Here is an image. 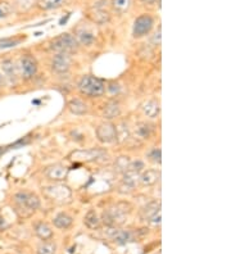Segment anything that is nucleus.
I'll list each match as a JSON object with an SVG mask.
<instances>
[{"mask_svg":"<svg viewBox=\"0 0 231 254\" xmlns=\"http://www.w3.org/2000/svg\"><path fill=\"white\" fill-rule=\"evenodd\" d=\"M131 212V205L126 202H120L108 208L102 214L101 221L108 228H120L128 221V214Z\"/></svg>","mask_w":231,"mask_h":254,"instance_id":"1","label":"nucleus"},{"mask_svg":"<svg viewBox=\"0 0 231 254\" xmlns=\"http://www.w3.org/2000/svg\"><path fill=\"white\" fill-rule=\"evenodd\" d=\"M13 202L18 211L24 213V216H30L40 208V198L32 191H18L13 195Z\"/></svg>","mask_w":231,"mask_h":254,"instance_id":"2","label":"nucleus"},{"mask_svg":"<svg viewBox=\"0 0 231 254\" xmlns=\"http://www.w3.org/2000/svg\"><path fill=\"white\" fill-rule=\"evenodd\" d=\"M77 89L81 95L87 98H101L105 93V84L104 81L95 76H82L77 84Z\"/></svg>","mask_w":231,"mask_h":254,"instance_id":"3","label":"nucleus"},{"mask_svg":"<svg viewBox=\"0 0 231 254\" xmlns=\"http://www.w3.org/2000/svg\"><path fill=\"white\" fill-rule=\"evenodd\" d=\"M78 43L75 39L74 35L68 34V32H64V34H60L58 36L53 37L51 41H49V49L51 51H54L55 54H72L76 53L78 51Z\"/></svg>","mask_w":231,"mask_h":254,"instance_id":"4","label":"nucleus"},{"mask_svg":"<svg viewBox=\"0 0 231 254\" xmlns=\"http://www.w3.org/2000/svg\"><path fill=\"white\" fill-rule=\"evenodd\" d=\"M155 25V18L151 14L144 13L140 14L139 17L135 18L134 25H132V36L134 39H143L151 34L152 30Z\"/></svg>","mask_w":231,"mask_h":254,"instance_id":"5","label":"nucleus"},{"mask_svg":"<svg viewBox=\"0 0 231 254\" xmlns=\"http://www.w3.org/2000/svg\"><path fill=\"white\" fill-rule=\"evenodd\" d=\"M17 70L20 77H22L24 80H31L36 76L37 71H39V63H37L36 58L31 54H25L18 59Z\"/></svg>","mask_w":231,"mask_h":254,"instance_id":"6","label":"nucleus"},{"mask_svg":"<svg viewBox=\"0 0 231 254\" xmlns=\"http://www.w3.org/2000/svg\"><path fill=\"white\" fill-rule=\"evenodd\" d=\"M43 194L44 197L51 199L53 202H57V203H62L64 201H68L72 195V191L68 186L66 185H51V186L43 187Z\"/></svg>","mask_w":231,"mask_h":254,"instance_id":"7","label":"nucleus"},{"mask_svg":"<svg viewBox=\"0 0 231 254\" xmlns=\"http://www.w3.org/2000/svg\"><path fill=\"white\" fill-rule=\"evenodd\" d=\"M97 139L102 144H113L117 143V127L113 122L107 121L97 127Z\"/></svg>","mask_w":231,"mask_h":254,"instance_id":"8","label":"nucleus"},{"mask_svg":"<svg viewBox=\"0 0 231 254\" xmlns=\"http://www.w3.org/2000/svg\"><path fill=\"white\" fill-rule=\"evenodd\" d=\"M75 39L77 40L78 45L91 47L95 43L97 35H95L94 28L90 25L81 24L75 28Z\"/></svg>","mask_w":231,"mask_h":254,"instance_id":"9","label":"nucleus"},{"mask_svg":"<svg viewBox=\"0 0 231 254\" xmlns=\"http://www.w3.org/2000/svg\"><path fill=\"white\" fill-rule=\"evenodd\" d=\"M140 217L143 221L153 225L161 224V203L157 201L148 203L140 211Z\"/></svg>","mask_w":231,"mask_h":254,"instance_id":"10","label":"nucleus"},{"mask_svg":"<svg viewBox=\"0 0 231 254\" xmlns=\"http://www.w3.org/2000/svg\"><path fill=\"white\" fill-rule=\"evenodd\" d=\"M0 72L3 75L5 82H9L10 85H16L18 82L20 74H18L17 64L9 58L0 62Z\"/></svg>","mask_w":231,"mask_h":254,"instance_id":"11","label":"nucleus"},{"mask_svg":"<svg viewBox=\"0 0 231 254\" xmlns=\"http://www.w3.org/2000/svg\"><path fill=\"white\" fill-rule=\"evenodd\" d=\"M74 64V59L71 57L70 54H55L53 58H51V67L53 72L55 74H67L68 71L71 70Z\"/></svg>","mask_w":231,"mask_h":254,"instance_id":"12","label":"nucleus"},{"mask_svg":"<svg viewBox=\"0 0 231 254\" xmlns=\"http://www.w3.org/2000/svg\"><path fill=\"white\" fill-rule=\"evenodd\" d=\"M137 182H139V175L130 172V171H126L124 174V178H122V181L118 185L117 191L120 194L124 195L131 194L135 190Z\"/></svg>","mask_w":231,"mask_h":254,"instance_id":"13","label":"nucleus"},{"mask_svg":"<svg viewBox=\"0 0 231 254\" xmlns=\"http://www.w3.org/2000/svg\"><path fill=\"white\" fill-rule=\"evenodd\" d=\"M44 174H45L48 180L54 181V182H60V181H64L67 178L68 168L63 164H53V166L47 167Z\"/></svg>","mask_w":231,"mask_h":254,"instance_id":"14","label":"nucleus"},{"mask_svg":"<svg viewBox=\"0 0 231 254\" xmlns=\"http://www.w3.org/2000/svg\"><path fill=\"white\" fill-rule=\"evenodd\" d=\"M141 110L147 118L155 120V118L159 117V113H161V104L157 99H149V101L141 104Z\"/></svg>","mask_w":231,"mask_h":254,"instance_id":"15","label":"nucleus"},{"mask_svg":"<svg viewBox=\"0 0 231 254\" xmlns=\"http://www.w3.org/2000/svg\"><path fill=\"white\" fill-rule=\"evenodd\" d=\"M152 132H153V128L151 125L144 121H140L134 126V131H131V136H134L139 141H144L151 137Z\"/></svg>","mask_w":231,"mask_h":254,"instance_id":"16","label":"nucleus"},{"mask_svg":"<svg viewBox=\"0 0 231 254\" xmlns=\"http://www.w3.org/2000/svg\"><path fill=\"white\" fill-rule=\"evenodd\" d=\"M161 178V171L159 170H144L139 175V182L143 186H153Z\"/></svg>","mask_w":231,"mask_h":254,"instance_id":"17","label":"nucleus"},{"mask_svg":"<svg viewBox=\"0 0 231 254\" xmlns=\"http://www.w3.org/2000/svg\"><path fill=\"white\" fill-rule=\"evenodd\" d=\"M108 236L111 237V240L114 241L116 244H126L128 241L132 240V235L130 231L120 230L117 228H109L108 229Z\"/></svg>","mask_w":231,"mask_h":254,"instance_id":"18","label":"nucleus"},{"mask_svg":"<svg viewBox=\"0 0 231 254\" xmlns=\"http://www.w3.org/2000/svg\"><path fill=\"white\" fill-rule=\"evenodd\" d=\"M121 103L116 99H112V101H108L107 103L104 104L103 107V117L108 121H112L113 118L118 117L121 114Z\"/></svg>","mask_w":231,"mask_h":254,"instance_id":"19","label":"nucleus"},{"mask_svg":"<svg viewBox=\"0 0 231 254\" xmlns=\"http://www.w3.org/2000/svg\"><path fill=\"white\" fill-rule=\"evenodd\" d=\"M72 224H74V218L66 212H59L53 218V225L60 230H67L72 226Z\"/></svg>","mask_w":231,"mask_h":254,"instance_id":"20","label":"nucleus"},{"mask_svg":"<svg viewBox=\"0 0 231 254\" xmlns=\"http://www.w3.org/2000/svg\"><path fill=\"white\" fill-rule=\"evenodd\" d=\"M74 155L76 157V159H80V161L85 162H94L101 159L104 155V152L102 151H95V149H90V151H80L74 153Z\"/></svg>","mask_w":231,"mask_h":254,"instance_id":"21","label":"nucleus"},{"mask_svg":"<svg viewBox=\"0 0 231 254\" xmlns=\"http://www.w3.org/2000/svg\"><path fill=\"white\" fill-rule=\"evenodd\" d=\"M68 109L72 114H76V116H84L89 112V107L84 101L81 99H72L68 103Z\"/></svg>","mask_w":231,"mask_h":254,"instance_id":"22","label":"nucleus"},{"mask_svg":"<svg viewBox=\"0 0 231 254\" xmlns=\"http://www.w3.org/2000/svg\"><path fill=\"white\" fill-rule=\"evenodd\" d=\"M34 230L35 234L44 241L51 240V237H53V230H51V228L47 222H37V224L35 225Z\"/></svg>","mask_w":231,"mask_h":254,"instance_id":"23","label":"nucleus"},{"mask_svg":"<svg viewBox=\"0 0 231 254\" xmlns=\"http://www.w3.org/2000/svg\"><path fill=\"white\" fill-rule=\"evenodd\" d=\"M91 21L97 25H104L109 22L111 20V14L108 13L107 10L103 8H94V10L90 13Z\"/></svg>","mask_w":231,"mask_h":254,"instance_id":"24","label":"nucleus"},{"mask_svg":"<svg viewBox=\"0 0 231 254\" xmlns=\"http://www.w3.org/2000/svg\"><path fill=\"white\" fill-rule=\"evenodd\" d=\"M84 224L86 228L91 229V230H94V229L99 228V225H101V217L98 216V213L95 209H90V211L85 214Z\"/></svg>","mask_w":231,"mask_h":254,"instance_id":"25","label":"nucleus"},{"mask_svg":"<svg viewBox=\"0 0 231 254\" xmlns=\"http://www.w3.org/2000/svg\"><path fill=\"white\" fill-rule=\"evenodd\" d=\"M66 0H37V7L41 10H54L58 8L63 7Z\"/></svg>","mask_w":231,"mask_h":254,"instance_id":"26","label":"nucleus"},{"mask_svg":"<svg viewBox=\"0 0 231 254\" xmlns=\"http://www.w3.org/2000/svg\"><path fill=\"white\" fill-rule=\"evenodd\" d=\"M117 127V143H126L131 137V130L126 122H121Z\"/></svg>","mask_w":231,"mask_h":254,"instance_id":"27","label":"nucleus"},{"mask_svg":"<svg viewBox=\"0 0 231 254\" xmlns=\"http://www.w3.org/2000/svg\"><path fill=\"white\" fill-rule=\"evenodd\" d=\"M14 5H12L8 1H0V22L3 21H7L8 18H10L14 13Z\"/></svg>","mask_w":231,"mask_h":254,"instance_id":"28","label":"nucleus"},{"mask_svg":"<svg viewBox=\"0 0 231 254\" xmlns=\"http://www.w3.org/2000/svg\"><path fill=\"white\" fill-rule=\"evenodd\" d=\"M132 0H112V8L116 13L124 14L131 8Z\"/></svg>","mask_w":231,"mask_h":254,"instance_id":"29","label":"nucleus"},{"mask_svg":"<svg viewBox=\"0 0 231 254\" xmlns=\"http://www.w3.org/2000/svg\"><path fill=\"white\" fill-rule=\"evenodd\" d=\"M57 252V244L54 241H43L36 249V254H55Z\"/></svg>","mask_w":231,"mask_h":254,"instance_id":"30","label":"nucleus"},{"mask_svg":"<svg viewBox=\"0 0 231 254\" xmlns=\"http://www.w3.org/2000/svg\"><path fill=\"white\" fill-rule=\"evenodd\" d=\"M37 0H14V8H17L21 12L30 10L36 4Z\"/></svg>","mask_w":231,"mask_h":254,"instance_id":"31","label":"nucleus"},{"mask_svg":"<svg viewBox=\"0 0 231 254\" xmlns=\"http://www.w3.org/2000/svg\"><path fill=\"white\" fill-rule=\"evenodd\" d=\"M130 162H131L130 158L122 155V157H118L117 159H116V162H114V167H116V170H117L118 172H122V174H125L126 170H128Z\"/></svg>","mask_w":231,"mask_h":254,"instance_id":"32","label":"nucleus"},{"mask_svg":"<svg viewBox=\"0 0 231 254\" xmlns=\"http://www.w3.org/2000/svg\"><path fill=\"white\" fill-rule=\"evenodd\" d=\"M144 170H145L144 161H141V159H136V161L130 162V164H128V167L126 171H130V172H134V174H136V175H140Z\"/></svg>","mask_w":231,"mask_h":254,"instance_id":"33","label":"nucleus"},{"mask_svg":"<svg viewBox=\"0 0 231 254\" xmlns=\"http://www.w3.org/2000/svg\"><path fill=\"white\" fill-rule=\"evenodd\" d=\"M162 151L159 148H153L149 153H148V161L154 164H161L162 162Z\"/></svg>","mask_w":231,"mask_h":254,"instance_id":"34","label":"nucleus"},{"mask_svg":"<svg viewBox=\"0 0 231 254\" xmlns=\"http://www.w3.org/2000/svg\"><path fill=\"white\" fill-rule=\"evenodd\" d=\"M22 41V39L18 37H5V39H0V49H7V48L16 47Z\"/></svg>","mask_w":231,"mask_h":254,"instance_id":"35","label":"nucleus"},{"mask_svg":"<svg viewBox=\"0 0 231 254\" xmlns=\"http://www.w3.org/2000/svg\"><path fill=\"white\" fill-rule=\"evenodd\" d=\"M107 89L111 94H114V93L118 94L121 90V86L117 84V82H111V84L108 85V86H105V90H107Z\"/></svg>","mask_w":231,"mask_h":254,"instance_id":"36","label":"nucleus"},{"mask_svg":"<svg viewBox=\"0 0 231 254\" xmlns=\"http://www.w3.org/2000/svg\"><path fill=\"white\" fill-rule=\"evenodd\" d=\"M154 47H159L161 45V26H158V30L155 31V34L153 36Z\"/></svg>","mask_w":231,"mask_h":254,"instance_id":"37","label":"nucleus"},{"mask_svg":"<svg viewBox=\"0 0 231 254\" xmlns=\"http://www.w3.org/2000/svg\"><path fill=\"white\" fill-rule=\"evenodd\" d=\"M140 1L143 4H148V5H152V4L157 3V1H159V0H140Z\"/></svg>","mask_w":231,"mask_h":254,"instance_id":"38","label":"nucleus"},{"mask_svg":"<svg viewBox=\"0 0 231 254\" xmlns=\"http://www.w3.org/2000/svg\"><path fill=\"white\" fill-rule=\"evenodd\" d=\"M5 84H7V82H5L3 75H1V72H0V89H1V87H3Z\"/></svg>","mask_w":231,"mask_h":254,"instance_id":"39","label":"nucleus"}]
</instances>
